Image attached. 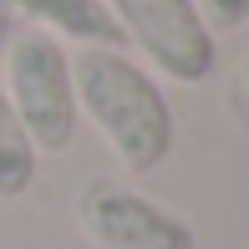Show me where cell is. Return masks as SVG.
<instances>
[{
	"instance_id": "9c48e42d",
	"label": "cell",
	"mask_w": 249,
	"mask_h": 249,
	"mask_svg": "<svg viewBox=\"0 0 249 249\" xmlns=\"http://www.w3.org/2000/svg\"><path fill=\"white\" fill-rule=\"evenodd\" d=\"M234 97H244V102H249V56L239 61V82H234Z\"/></svg>"
},
{
	"instance_id": "3957f363",
	"label": "cell",
	"mask_w": 249,
	"mask_h": 249,
	"mask_svg": "<svg viewBox=\"0 0 249 249\" xmlns=\"http://www.w3.org/2000/svg\"><path fill=\"white\" fill-rule=\"evenodd\" d=\"M122 41L178 87H198L213 76V31L203 26L194 0H107Z\"/></svg>"
},
{
	"instance_id": "277c9868",
	"label": "cell",
	"mask_w": 249,
	"mask_h": 249,
	"mask_svg": "<svg viewBox=\"0 0 249 249\" xmlns=\"http://www.w3.org/2000/svg\"><path fill=\"white\" fill-rule=\"evenodd\" d=\"M76 229L97 249H198V234L183 213L117 178H92L76 194Z\"/></svg>"
},
{
	"instance_id": "7a4b0ae2",
	"label": "cell",
	"mask_w": 249,
	"mask_h": 249,
	"mask_svg": "<svg viewBox=\"0 0 249 249\" xmlns=\"http://www.w3.org/2000/svg\"><path fill=\"white\" fill-rule=\"evenodd\" d=\"M5 76H10V112L20 117L36 153H66L76 138V87H71V56L56 36L36 26H20L16 41L5 46Z\"/></svg>"
},
{
	"instance_id": "52a82bcc",
	"label": "cell",
	"mask_w": 249,
	"mask_h": 249,
	"mask_svg": "<svg viewBox=\"0 0 249 249\" xmlns=\"http://www.w3.org/2000/svg\"><path fill=\"white\" fill-rule=\"evenodd\" d=\"M198 5V16H203V26L219 36V31H239L244 20H249V0H194Z\"/></svg>"
},
{
	"instance_id": "ba28073f",
	"label": "cell",
	"mask_w": 249,
	"mask_h": 249,
	"mask_svg": "<svg viewBox=\"0 0 249 249\" xmlns=\"http://www.w3.org/2000/svg\"><path fill=\"white\" fill-rule=\"evenodd\" d=\"M16 31H20V16H16V5H10V0H0V61H5V46L16 41Z\"/></svg>"
},
{
	"instance_id": "8992f818",
	"label": "cell",
	"mask_w": 249,
	"mask_h": 249,
	"mask_svg": "<svg viewBox=\"0 0 249 249\" xmlns=\"http://www.w3.org/2000/svg\"><path fill=\"white\" fill-rule=\"evenodd\" d=\"M36 148H31L20 117L10 112L5 92H0V198H20L31 183H36Z\"/></svg>"
},
{
	"instance_id": "5b68a950",
	"label": "cell",
	"mask_w": 249,
	"mask_h": 249,
	"mask_svg": "<svg viewBox=\"0 0 249 249\" xmlns=\"http://www.w3.org/2000/svg\"><path fill=\"white\" fill-rule=\"evenodd\" d=\"M10 5H16L20 26H36L56 41L66 36L76 46H112V51L127 46L112 10H107V0H10Z\"/></svg>"
},
{
	"instance_id": "6da1fadb",
	"label": "cell",
	"mask_w": 249,
	"mask_h": 249,
	"mask_svg": "<svg viewBox=\"0 0 249 249\" xmlns=\"http://www.w3.org/2000/svg\"><path fill=\"white\" fill-rule=\"evenodd\" d=\"M76 112L92 117V127L107 138L117 163L132 178L158 173L173 153V107L163 87L142 71L132 56L112 46H82L71 56Z\"/></svg>"
}]
</instances>
